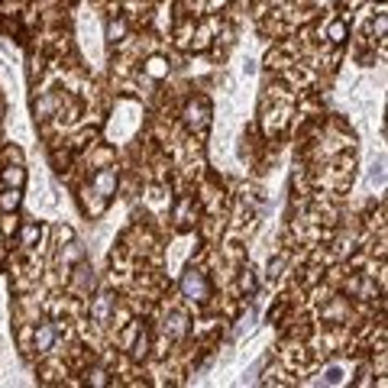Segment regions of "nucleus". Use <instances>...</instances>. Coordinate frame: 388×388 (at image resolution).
<instances>
[{
  "label": "nucleus",
  "instance_id": "nucleus-5",
  "mask_svg": "<svg viewBox=\"0 0 388 388\" xmlns=\"http://www.w3.org/2000/svg\"><path fill=\"white\" fill-rule=\"evenodd\" d=\"M382 181H385V159H379L369 168V185H382Z\"/></svg>",
  "mask_w": 388,
  "mask_h": 388
},
{
  "label": "nucleus",
  "instance_id": "nucleus-11",
  "mask_svg": "<svg viewBox=\"0 0 388 388\" xmlns=\"http://www.w3.org/2000/svg\"><path fill=\"white\" fill-rule=\"evenodd\" d=\"M39 233H42L39 227H26V230H23V243H26V246H29V243H36Z\"/></svg>",
  "mask_w": 388,
  "mask_h": 388
},
{
  "label": "nucleus",
  "instance_id": "nucleus-2",
  "mask_svg": "<svg viewBox=\"0 0 388 388\" xmlns=\"http://www.w3.org/2000/svg\"><path fill=\"white\" fill-rule=\"evenodd\" d=\"M94 188H97L100 197H110L117 191V172H100L97 178H94Z\"/></svg>",
  "mask_w": 388,
  "mask_h": 388
},
{
  "label": "nucleus",
  "instance_id": "nucleus-4",
  "mask_svg": "<svg viewBox=\"0 0 388 388\" xmlns=\"http://www.w3.org/2000/svg\"><path fill=\"white\" fill-rule=\"evenodd\" d=\"M204 113H207V104L188 107V123H191V126H201V123H204Z\"/></svg>",
  "mask_w": 388,
  "mask_h": 388
},
{
  "label": "nucleus",
  "instance_id": "nucleus-1",
  "mask_svg": "<svg viewBox=\"0 0 388 388\" xmlns=\"http://www.w3.org/2000/svg\"><path fill=\"white\" fill-rule=\"evenodd\" d=\"M181 291H185V295L191 298V301H204V298L210 295L207 278H204L197 269H188V272H185V278H181Z\"/></svg>",
  "mask_w": 388,
  "mask_h": 388
},
{
  "label": "nucleus",
  "instance_id": "nucleus-3",
  "mask_svg": "<svg viewBox=\"0 0 388 388\" xmlns=\"http://www.w3.org/2000/svg\"><path fill=\"white\" fill-rule=\"evenodd\" d=\"M52 343H55V327H52V324H42V327L36 330V350L45 353V350H52Z\"/></svg>",
  "mask_w": 388,
  "mask_h": 388
},
{
  "label": "nucleus",
  "instance_id": "nucleus-8",
  "mask_svg": "<svg viewBox=\"0 0 388 388\" xmlns=\"http://www.w3.org/2000/svg\"><path fill=\"white\" fill-rule=\"evenodd\" d=\"M107 311H110V295H100L97 298V304H94V317H107Z\"/></svg>",
  "mask_w": 388,
  "mask_h": 388
},
{
  "label": "nucleus",
  "instance_id": "nucleus-12",
  "mask_svg": "<svg viewBox=\"0 0 388 388\" xmlns=\"http://www.w3.org/2000/svg\"><path fill=\"white\" fill-rule=\"evenodd\" d=\"M107 36H110V39L123 36V23H113V26H110V32H107Z\"/></svg>",
  "mask_w": 388,
  "mask_h": 388
},
{
  "label": "nucleus",
  "instance_id": "nucleus-6",
  "mask_svg": "<svg viewBox=\"0 0 388 388\" xmlns=\"http://www.w3.org/2000/svg\"><path fill=\"white\" fill-rule=\"evenodd\" d=\"M146 71L152 74V78H165V71H168V65L162 62V58H149V65H146Z\"/></svg>",
  "mask_w": 388,
  "mask_h": 388
},
{
  "label": "nucleus",
  "instance_id": "nucleus-9",
  "mask_svg": "<svg viewBox=\"0 0 388 388\" xmlns=\"http://www.w3.org/2000/svg\"><path fill=\"white\" fill-rule=\"evenodd\" d=\"M3 181H6V185H13V188H19V185H23V172H19V168H6Z\"/></svg>",
  "mask_w": 388,
  "mask_h": 388
},
{
  "label": "nucleus",
  "instance_id": "nucleus-7",
  "mask_svg": "<svg viewBox=\"0 0 388 388\" xmlns=\"http://www.w3.org/2000/svg\"><path fill=\"white\" fill-rule=\"evenodd\" d=\"M16 204H19V191H3L0 194V207L3 210H13Z\"/></svg>",
  "mask_w": 388,
  "mask_h": 388
},
{
  "label": "nucleus",
  "instance_id": "nucleus-10",
  "mask_svg": "<svg viewBox=\"0 0 388 388\" xmlns=\"http://www.w3.org/2000/svg\"><path fill=\"white\" fill-rule=\"evenodd\" d=\"M343 36H346V26L343 23H333L330 26V42H343Z\"/></svg>",
  "mask_w": 388,
  "mask_h": 388
}]
</instances>
